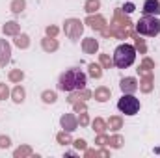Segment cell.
I'll use <instances>...</instances> for the list:
<instances>
[{
    "instance_id": "obj_1",
    "label": "cell",
    "mask_w": 160,
    "mask_h": 158,
    "mask_svg": "<svg viewBox=\"0 0 160 158\" xmlns=\"http://www.w3.org/2000/svg\"><path fill=\"white\" fill-rule=\"evenodd\" d=\"M88 86V73H84L80 67H69L65 69L60 77H58V91L69 93V91H77Z\"/></svg>"
},
{
    "instance_id": "obj_2",
    "label": "cell",
    "mask_w": 160,
    "mask_h": 158,
    "mask_svg": "<svg viewBox=\"0 0 160 158\" xmlns=\"http://www.w3.org/2000/svg\"><path fill=\"white\" fill-rule=\"evenodd\" d=\"M136 48H134V45H130V43H119L118 47H116V50H114V54H112V60H114V67H118V69H127V67H130L134 62H136Z\"/></svg>"
},
{
    "instance_id": "obj_3",
    "label": "cell",
    "mask_w": 160,
    "mask_h": 158,
    "mask_svg": "<svg viewBox=\"0 0 160 158\" xmlns=\"http://www.w3.org/2000/svg\"><path fill=\"white\" fill-rule=\"evenodd\" d=\"M134 30H136L140 36H145V37L160 36V19L157 15H143V17L138 19V22L134 24Z\"/></svg>"
},
{
    "instance_id": "obj_4",
    "label": "cell",
    "mask_w": 160,
    "mask_h": 158,
    "mask_svg": "<svg viewBox=\"0 0 160 158\" xmlns=\"http://www.w3.org/2000/svg\"><path fill=\"white\" fill-rule=\"evenodd\" d=\"M118 110L121 114L132 117V116H136L142 110V102H140V99L134 93H123L121 99L118 101Z\"/></svg>"
},
{
    "instance_id": "obj_5",
    "label": "cell",
    "mask_w": 160,
    "mask_h": 158,
    "mask_svg": "<svg viewBox=\"0 0 160 158\" xmlns=\"http://www.w3.org/2000/svg\"><path fill=\"white\" fill-rule=\"evenodd\" d=\"M84 28H86V24H84V21H80L77 17H67L65 21H63V34H65V37L71 41H78L82 37V34H84Z\"/></svg>"
},
{
    "instance_id": "obj_6",
    "label": "cell",
    "mask_w": 160,
    "mask_h": 158,
    "mask_svg": "<svg viewBox=\"0 0 160 158\" xmlns=\"http://www.w3.org/2000/svg\"><path fill=\"white\" fill-rule=\"evenodd\" d=\"M84 24L86 26H89L93 32H101L102 28H106L108 26V19L102 15V13H91V15H88L86 19H84Z\"/></svg>"
},
{
    "instance_id": "obj_7",
    "label": "cell",
    "mask_w": 160,
    "mask_h": 158,
    "mask_svg": "<svg viewBox=\"0 0 160 158\" xmlns=\"http://www.w3.org/2000/svg\"><path fill=\"white\" fill-rule=\"evenodd\" d=\"M60 128H62V130H67V132L73 134V132L78 128V117H77V114H75V112L63 114V116L60 117Z\"/></svg>"
},
{
    "instance_id": "obj_8",
    "label": "cell",
    "mask_w": 160,
    "mask_h": 158,
    "mask_svg": "<svg viewBox=\"0 0 160 158\" xmlns=\"http://www.w3.org/2000/svg\"><path fill=\"white\" fill-rule=\"evenodd\" d=\"M138 89H140V93H143V95L153 93V89H155V73L140 77V80H138Z\"/></svg>"
},
{
    "instance_id": "obj_9",
    "label": "cell",
    "mask_w": 160,
    "mask_h": 158,
    "mask_svg": "<svg viewBox=\"0 0 160 158\" xmlns=\"http://www.w3.org/2000/svg\"><path fill=\"white\" fill-rule=\"evenodd\" d=\"M114 24H119V26H125V28H134V22L130 21V17L121 9V7H116L114 9V15H112V21Z\"/></svg>"
},
{
    "instance_id": "obj_10",
    "label": "cell",
    "mask_w": 160,
    "mask_h": 158,
    "mask_svg": "<svg viewBox=\"0 0 160 158\" xmlns=\"http://www.w3.org/2000/svg\"><path fill=\"white\" fill-rule=\"evenodd\" d=\"M80 47H82V52H84V54H89V56L99 54V39H95V37H91V36L82 37Z\"/></svg>"
},
{
    "instance_id": "obj_11",
    "label": "cell",
    "mask_w": 160,
    "mask_h": 158,
    "mask_svg": "<svg viewBox=\"0 0 160 158\" xmlns=\"http://www.w3.org/2000/svg\"><path fill=\"white\" fill-rule=\"evenodd\" d=\"M155 67H157L155 60L149 58V56L145 54V56H142V62H140V65H138L136 71H138L140 77H143V75H151V73H155Z\"/></svg>"
},
{
    "instance_id": "obj_12",
    "label": "cell",
    "mask_w": 160,
    "mask_h": 158,
    "mask_svg": "<svg viewBox=\"0 0 160 158\" xmlns=\"http://www.w3.org/2000/svg\"><path fill=\"white\" fill-rule=\"evenodd\" d=\"M11 43L8 39H0V67H6L11 62Z\"/></svg>"
},
{
    "instance_id": "obj_13",
    "label": "cell",
    "mask_w": 160,
    "mask_h": 158,
    "mask_svg": "<svg viewBox=\"0 0 160 158\" xmlns=\"http://www.w3.org/2000/svg\"><path fill=\"white\" fill-rule=\"evenodd\" d=\"M108 28H110V37H116V39H128L130 30H132V28H125V26H119V24H114V22H108Z\"/></svg>"
},
{
    "instance_id": "obj_14",
    "label": "cell",
    "mask_w": 160,
    "mask_h": 158,
    "mask_svg": "<svg viewBox=\"0 0 160 158\" xmlns=\"http://www.w3.org/2000/svg\"><path fill=\"white\" fill-rule=\"evenodd\" d=\"M119 89L123 93H136L138 91V78L136 77H123L119 80Z\"/></svg>"
},
{
    "instance_id": "obj_15",
    "label": "cell",
    "mask_w": 160,
    "mask_h": 158,
    "mask_svg": "<svg viewBox=\"0 0 160 158\" xmlns=\"http://www.w3.org/2000/svg\"><path fill=\"white\" fill-rule=\"evenodd\" d=\"M9 99H11L15 104H22V102L26 101V87H24L22 84H15V86L11 87Z\"/></svg>"
},
{
    "instance_id": "obj_16",
    "label": "cell",
    "mask_w": 160,
    "mask_h": 158,
    "mask_svg": "<svg viewBox=\"0 0 160 158\" xmlns=\"http://www.w3.org/2000/svg\"><path fill=\"white\" fill-rule=\"evenodd\" d=\"M110 97H112V89H110L108 86H99V87H95V91H93V99H95L97 102H101V104L108 102Z\"/></svg>"
},
{
    "instance_id": "obj_17",
    "label": "cell",
    "mask_w": 160,
    "mask_h": 158,
    "mask_svg": "<svg viewBox=\"0 0 160 158\" xmlns=\"http://www.w3.org/2000/svg\"><path fill=\"white\" fill-rule=\"evenodd\" d=\"M39 45H41V50L47 52V54H52V52H56L60 48V41L56 39V37H48V36H45Z\"/></svg>"
},
{
    "instance_id": "obj_18",
    "label": "cell",
    "mask_w": 160,
    "mask_h": 158,
    "mask_svg": "<svg viewBox=\"0 0 160 158\" xmlns=\"http://www.w3.org/2000/svg\"><path fill=\"white\" fill-rule=\"evenodd\" d=\"M2 34L6 37H15L17 34H21V24L17 21H6L2 24Z\"/></svg>"
},
{
    "instance_id": "obj_19",
    "label": "cell",
    "mask_w": 160,
    "mask_h": 158,
    "mask_svg": "<svg viewBox=\"0 0 160 158\" xmlns=\"http://www.w3.org/2000/svg\"><path fill=\"white\" fill-rule=\"evenodd\" d=\"M130 37L134 39V48H136V52H140L142 56H145L147 54V43H145V39H142V36L132 28L130 30Z\"/></svg>"
},
{
    "instance_id": "obj_20",
    "label": "cell",
    "mask_w": 160,
    "mask_h": 158,
    "mask_svg": "<svg viewBox=\"0 0 160 158\" xmlns=\"http://www.w3.org/2000/svg\"><path fill=\"white\" fill-rule=\"evenodd\" d=\"M143 15H160V0H145L142 6Z\"/></svg>"
},
{
    "instance_id": "obj_21",
    "label": "cell",
    "mask_w": 160,
    "mask_h": 158,
    "mask_svg": "<svg viewBox=\"0 0 160 158\" xmlns=\"http://www.w3.org/2000/svg\"><path fill=\"white\" fill-rule=\"evenodd\" d=\"M13 45H15L17 48H21V50H26V48H30L32 39H30V36H28L26 32H21V34H17V36L13 37Z\"/></svg>"
},
{
    "instance_id": "obj_22",
    "label": "cell",
    "mask_w": 160,
    "mask_h": 158,
    "mask_svg": "<svg viewBox=\"0 0 160 158\" xmlns=\"http://www.w3.org/2000/svg\"><path fill=\"white\" fill-rule=\"evenodd\" d=\"M102 75H104V69L101 67L99 62H89V63H88V77H89V78L101 80Z\"/></svg>"
},
{
    "instance_id": "obj_23",
    "label": "cell",
    "mask_w": 160,
    "mask_h": 158,
    "mask_svg": "<svg viewBox=\"0 0 160 158\" xmlns=\"http://www.w3.org/2000/svg\"><path fill=\"white\" fill-rule=\"evenodd\" d=\"M39 99L43 104H56L58 102V91L56 89H43L39 93Z\"/></svg>"
},
{
    "instance_id": "obj_24",
    "label": "cell",
    "mask_w": 160,
    "mask_h": 158,
    "mask_svg": "<svg viewBox=\"0 0 160 158\" xmlns=\"http://www.w3.org/2000/svg\"><path fill=\"white\" fill-rule=\"evenodd\" d=\"M89 126L93 128V132L95 134H101V132H108V121L104 117H97L91 119V123H89Z\"/></svg>"
},
{
    "instance_id": "obj_25",
    "label": "cell",
    "mask_w": 160,
    "mask_h": 158,
    "mask_svg": "<svg viewBox=\"0 0 160 158\" xmlns=\"http://www.w3.org/2000/svg\"><path fill=\"white\" fill-rule=\"evenodd\" d=\"M28 156H34V149H32L30 143H22L17 149H13V158H28Z\"/></svg>"
},
{
    "instance_id": "obj_26",
    "label": "cell",
    "mask_w": 160,
    "mask_h": 158,
    "mask_svg": "<svg viewBox=\"0 0 160 158\" xmlns=\"http://www.w3.org/2000/svg\"><path fill=\"white\" fill-rule=\"evenodd\" d=\"M106 121H108V130H112V132H119L121 128H123V125H125L123 116H119V114H116V116H110Z\"/></svg>"
},
{
    "instance_id": "obj_27",
    "label": "cell",
    "mask_w": 160,
    "mask_h": 158,
    "mask_svg": "<svg viewBox=\"0 0 160 158\" xmlns=\"http://www.w3.org/2000/svg\"><path fill=\"white\" fill-rule=\"evenodd\" d=\"M24 77H26L24 71L19 69V67H15V69H9V73H8V82H9V84H22Z\"/></svg>"
},
{
    "instance_id": "obj_28",
    "label": "cell",
    "mask_w": 160,
    "mask_h": 158,
    "mask_svg": "<svg viewBox=\"0 0 160 158\" xmlns=\"http://www.w3.org/2000/svg\"><path fill=\"white\" fill-rule=\"evenodd\" d=\"M56 143H58V145H63V147L73 145V136H71V132H67V130L56 132Z\"/></svg>"
},
{
    "instance_id": "obj_29",
    "label": "cell",
    "mask_w": 160,
    "mask_h": 158,
    "mask_svg": "<svg viewBox=\"0 0 160 158\" xmlns=\"http://www.w3.org/2000/svg\"><path fill=\"white\" fill-rule=\"evenodd\" d=\"M123 145H125V138L121 136L119 132L110 134V140H108V147L110 149H121Z\"/></svg>"
},
{
    "instance_id": "obj_30",
    "label": "cell",
    "mask_w": 160,
    "mask_h": 158,
    "mask_svg": "<svg viewBox=\"0 0 160 158\" xmlns=\"http://www.w3.org/2000/svg\"><path fill=\"white\" fill-rule=\"evenodd\" d=\"M26 9V0H11L9 2V11L13 15H21Z\"/></svg>"
},
{
    "instance_id": "obj_31",
    "label": "cell",
    "mask_w": 160,
    "mask_h": 158,
    "mask_svg": "<svg viewBox=\"0 0 160 158\" xmlns=\"http://www.w3.org/2000/svg\"><path fill=\"white\" fill-rule=\"evenodd\" d=\"M101 0H86L84 2V11L88 13V15H91V13H97L99 9H101Z\"/></svg>"
},
{
    "instance_id": "obj_32",
    "label": "cell",
    "mask_w": 160,
    "mask_h": 158,
    "mask_svg": "<svg viewBox=\"0 0 160 158\" xmlns=\"http://www.w3.org/2000/svg\"><path fill=\"white\" fill-rule=\"evenodd\" d=\"M99 63H101L102 69H114V60H112V56L106 54V52H101V54H99Z\"/></svg>"
},
{
    "instance_id": "obj_33",
    "label": "cell",
    "mask_w": 160,
    "mask_h": 158,
    "mask_svg": "<svg viewBox=\"0 0 160 158\" xmlns=\"http://www.w3.org/2000/svg\"><path fill=\"white\" fill-rule=\"evenodd\" d=\"M108 140H110V134L108 132H101V134H95V147H108Z\"/></svg>"
},
{
    "instance_id": "obj_34",
    "label": "cell",
    "mask_w": 160,
    "mask_h": 158,
    "mask_svg": "<svg viewBox=\"0 0 160 158\" xmlns=\"http://www.w3.org/2000/svg\"><path fill=\"white\" fill-rule=\"evenodd\" d=\"M77 117H78V126H82V128L89 126V123H91V117H89V112H88V110H84V112L77 114Z\"/></svg>"
},
{
    "instance_id": "obj_35",
    "label": "cell",
    "mask_w": 160,
    "mask_h": 158,
    "mask_svg": "<svg viewBox=\"0 0 160 158\" xmlns=\"http://www.w3.org/2000/svg\"><path fill=\"white\" fill-rule=\"evenodd\" d=\"M58 34H60V28H58L56 24H47V26H45V36H48V37H58Z\"/></svg>"
},
{
    "instance_id": "obj_36",
    "label": "cell",
    "mask_w": 160,
    "mask_h": 158,
    "mask_svg": "<svg viewBox=\"0 0 160 158\" xmlns=\"http://www.w3.org/2000/svg\"><path fill=\"white\" fill-rule=\"evenodd\" d=\"M9 95H11V89H9V86H8L6 82H0V101H6V99H9Z\"/></svg>"
},
{
    "instance_id": "obj_37",
    "label": "cell",
    "mask_w": 160,
    "mask_h": 158,
    "mask_svg": "<svg viewBox=\"0 0 160 158\" xmlns=\"http://www.w3.org/2000/svg\"><path fill=\"white\" fill-rule=\"evenodd\" d=\"M71 108H73V112H75V114H80V112L88 110V101H77V102H73V104H71Z\"/></svg>"
},
{
    "instance_id": "obj_38",
    "label": "cell",
    "mask_w": 160,
    "mask_h": 158,
    "mask_svg": "<svg viewBox=\"0 0 160 158\" xmlns=\"http://www.w3.org/2000/svg\"><path fill=\"white\" fill-rule=\"evenodd\" d=\"M73 147H75L78 153H82V151L88 149V141H86L84 138H77V140H73Z\"/></svg>"
},
{
    "instance_id": "obj_39",
    "label": "cell",
    "mask_w": 160,
    "mask_h": 158,
    "mask_svg": "<svg viewBox=\"0 0 160 158\" xmlns=\"http://www.w3.org/2000/svg\"><path fill=\"white\" fill-rule=\"evenodd\" d=\"M11 147V138L8 134H0V149H9Z\"/></svg>"
},
{
    "instance_id": "obj_40",
    "label": "cell",
    "mask_w": 160,
    "mask_h": 158,
    "mask_svg": "<svg viewBox=\"0 0 160 158\" xmlns=\"http://www.w3.org/2000/svg\"><path fill=\"white\" fill-rule=\"evenodd\" d=\"M82 156L84 158H97L99 156V149H91V147H88L86 151H82Z\"/></svg>"
},
{
    "instance_id": "obj_41",
    "label": "cell",
    "mask_w": 160,
    "mask_h": 158,
    "mask_svg": "<svg viewBox=\"0 0 160 158\" xmlns=\"http://www.w3.org/2000/svg\"><path fill=\"white\" fill-rule=\"evenodd\" d=\"M121 9H123L127 15H130V13L136 9V6H134V2H127V4H123V6H121Z\"/></svg>"
},
{
    "instance_id": "obj_42",
    "label": "cell",
    "mask_w": 160,
    "mask_h": 158,
    "mask_svg": "<svg viewBox=\"0 0 160 158\" xmlns=\"http://www.w3.org/2000/svg\"><path fill=\"white\" fill-rule=\"evenodd\" d=\"M99 156L108 158L110 156V147H99Z\"/></svg>"
},
{
    "instance_id": "obj_43",
    "label": "cell",
    "mask_w": 160,
    "mask_h": 158,
    "mask_svg": "<svg viewBox=\"0 0 160 158\" xmlns=\"http://www.w3.org/2000/svg\"><path fill=\"white\" fill-rule=\"evenodd\" d=\"M78 155V151L75 149V151H65V156H77Z\"/></svg>"
}]
</instances>
